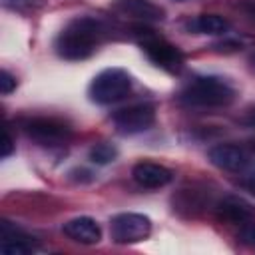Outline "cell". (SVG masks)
<instances>
[{
    "instance_id": "obj_21",
    "label": "cell",
    "mask_w": 255,
    "mask_h": 255,
    "mask_svg": "<svg viewBox=\"0 0 255 255\" xmlns=\"http://www.w3.org/2000/svg\"><path fill=\"white\" fill-rule=\"evenodd\" d=\"M251 62H253V66H255V56H253V58H251Z\"/></svg>"
},
{
    "instance_id": "obj_10",
    "label": "cell",
    "mask_w": 255,
    "mask_h": 255,
    "mask_svg": "<svg viewBox=\"0 0 255 255\" xmlns=\"http://www.w3.org/2000/svg\"><path fill=\"white\" fill-rule=\"evenodd\" d=\"M62 231L66 237H70L72 241L82 243V245H96L102 239V229H100L98 221L88 215L74 217V219L66 221Z\"/></svg>"
},
{
    "instance_id": "obj_18",
    "label": "cell",
    "mask_w": 255,
    "mask_h": 255,
    "mask_svg": "<svg viewBox=\"0 0 255 255\" xmlns=\"http://www.w3.org/2000/svg\"><path fill=\"white\" fill-rule=\"evenodd\" d=\"M4 2H6V6H10V8L24 10V8H32V6L40 4L42 0H4Z\"/></svg>"
},
{
    "instance_id": "obj_11",
    "label": "cell",
    "mask_w": 255,
    "mask_h": 255,
    "mask_svg": "<svg viewBox=\"0 0 255 255\" xmlns=\"http://www.w3.org/2000/svg\"><path fill=\"white\" fill-rule=\"evenodd\" d=\"M209 159L213 165L225 171H241L247 165V153L233 143H217L209 149Z\"/></svg>"
},
{
    "instance_id": "obj_6",
    "label": "cell",
    "mask_w": 255,
    "mask_h": 255,
    "mask_svg": "<svg viewBox=\"0 0 255 255\" xmlns=\"http://www.w3.org/2000/svg\"><path fill=\"white\" fill-rule=\"evenodd\" d=\"M155 122V110L149 104H133L122 108L114 114V124L120 133H141L149 129Z\"/></svg>"
},
{
    "instance_id": "obj_22",
    "label": "cell",
    "mask_w": 255,
    "mask_h": 255,
    "mask_svg": "<svg viewBox=\"0 0 255 255\" xmlns=\"http://www.w3.org/2000/svg\"><path fill=\"white\" fill-rule=\"evenodd\" d=\"M177 2H181V0H177Z\"/></svg>"
},
{
    "instance_id": "obj_19",
    "label": "cell",
    "mask_w": 255,
    "mask_h": 255,
    "mask_svg": "<svg viewBox=\"0 0 255 255\" xmlns=\"http://www.w3.org/2000/svg\"><path fill=\"white\" fill-rule=\"evenodd\" d=\"M12 153V137H10V131L4 129V139H2V157H8Z\"/></svg>"
},
{
    "instance_id": "obj_12",
    "label": "cell",
    "mask_w": 255,
    "mask_h": 255,
    "mask_svg": "<svg viewBox=\"0 0 255 255\" xmlns=\"http://www.w3.org/2000/svg\"><path fill=\"white\" fill-rule=\"evenodd\" d=\"M0 233H2L0 251L4 255H26V253L34 251V241H30L32 237L26 235L24 231H20L18 227L10 225L8 221H2Z\"/></svg>"
},
{
    "instance_id": "obj_5",
    "label": "cell",
    "mask_w": 255,
    "mask_h": 255,
    "mask_svg": "<svg viewBox=\"0 0 255 255\" xmlns=\"http://www.w3.org/2000/svg\"><path fill=\"white\" fill-rule=\"evenodd\" d=\"M145 56L159 68L167 70V72H177L181 68V62H183V56L181 52L169 44L165 38L161 36H155L153 32H145L139 40Z\"/></svg>"
},
{
    "instance_id": "obj_3",
    "label": "cell",
    "mask_w": 255,
    "mask_h": 255,
    "mask_svg": "<svg viewBox=\"0 0 255 255\" xmlns=\"http://www.w3.org/2000/svg\"><path fill=\"white\" fill-rule=\"evenodd\" d=\"M131 90V78L122 68L102 70L90 84V100L100 106H110L124 100Z\"/></svg>"
},
{
    "instance_id": "obj_17",
    "label": "cell",
    "mask_w": 255,
    "mask_h": 255,
    "mask_svg": "<svg viewBox=\"0 0 255 255\" xmlns=\"http://www.w3.org/2000/svg\"><path fill=\"white\" fill-rule=\"evenodd\" d=\"M241 239L247 245H255V223H249L241 229Z\"/></svg>"
},
{
    "instance_id": "obj_8",
    "label": "cell",
    "mask_w": 255,
    "mask_h": 255,
    "mask_svg": "<svg viewBox=\"0 0 255 255\" xmlns=\"http://www.w3.org/2000/svg\"><path fill=\"white\" fill-rule=\"evenodd\" d=\"M112 10L128 20L137 22H159L163 20V8L151 0H114Z\"/></svg>"
},
{
    "instance_id": "obj_13",
    "label": "cell",
    "mask_w": 255,
    "mask_h": 255,
    "mask_svg": "<svg viewBox=\"0 0 255 255\" xmlns=\"http://www.w3.org/2000/svg\"><path fill=\"white\" fill-rule=\"evenodd\" d=\"M189 30H193L195 34L217 36V34H225L229 30V22L219 14H199L197 18H193L189 22Z\"/></svg>"
},
{
    "instance_id": "obj_9",
    "label": "cell",
    "mask_w": 255,
    "mask_h": 255,
    "mask_svg": "<svg viewBox=\"0 0 255 255\" xmlns=\"http://www.w3.org/2000/svg\"><path fill=\"white\" fill-rule=\"evenodd\" d=\"M131 175L135 179L137 185L145 187V189H157L167 185L173 179L171 169H167L161 163H153V161H139L133 165Z\"/></svg>"
},
{
    "instance_id": "obj_16",
    "label": "cell",
    "mask_w": 255,
    "mask_h": 255,
    "mask_svg": "<svg viewBox=\"0 0 255 255\" xmlns=\"http://www.w3.org/2000/svg\"><path fill=\"white\" fill-rule=\"evenodd\" d=\"M12 90H16V78L8 70H2L0 72V92H2V96H8Z\"/></svg>"
},
{
    "instance_id": "obj_20",
    "label": "cell",
    "mask_w": 255,
    "mask_h": 255,
    "mask_svg": "<svg viewBox=\"0 0 255 255\" xmlns=\"http://www.w3.org/2000/svg\"><path fill=\"white\" fill-rule=\"evenodd\" d=\"M251 126H255V112L251 114Z\"/></svg>"
},
{
    "instance_id": "obj_2",
    "label": "cell",
    "mask_w": 255,
    "mask_h": 255,
    "mask_svg": "<svg viewBox=\"0 0 255 255\" xmlns=\"http://www.w3.org/2000/svg\"><path fill=\"white\" fill-rule=\"evenodd\" d=\"M233 96H235V90L229 86V82L217 76L195 78L181 92V100L197 108H221V106L231 104Z\"/></svg>"
},
{
    "instance_id": "obj_1",
    "label": "cell",
    "mask_w": 255,
    "mask_h": 255,
    "mask_svg": "<svg viewBox=\"0 0 255 255\" xmlns=\"http://www.w3.org/2000/svg\"><path fill=\"white\" fill-rule=\"evenodd\" d=\"M106 34V26L90 16L70 20L56 38V52L64 60H84L94 54Z\"/></svg>"
},
{
    "instance_id": "obj_14",
    "label": "cell",
    "mask_w": 255,
    "mask_h": 255,
    "mask_svg": "<svg viewBox=\"0 0 255 255\" xmlns=\"http://www.w3.org/2000/svg\"><path fill=\"white\" fill-rule=\"evenodd\" d=\"M221 215L225 217V219H229V221H245L247 217H249V211H247V207L241 203V201H237V199H225L223 203H221Z\"/></svg>"
},
{
    "instance_id": "obj_15",
    "label": "cell",
    "mask_w": 255,
    "mask_h": 255,
    "mask_svg": "<svg viewBox=\"0 0 255 255\" xmlns=\"http://www.w3.org/2000/svg\"><path fill=\"white\" fill-rule=\"evenodd\" d=\"M116 155H118V151H116V147L110 145V143H96V145L90 149V159H92L94 163H98V165H106V163L114 161Z\"/></svg>"
},
{
    "instance_id": "obj_4",
    "label": "cell",
    "mask_w": 255,
    "mask_h": 255,
    "mask_svg": "<svg viewBox=\"0 0 255 255\" xmlns=\"http://www.w3.org/2000/svg\"><path fill=\"white\" fill-rule=\"evenodd\" d=\"M151 231V221L141 213H118L110 221V233L116 243H137Z\"/></svg>"
},
{
    "instance_id": "obj_7",
    "label": "cell",
    "mask_w": 255,
    "mask_h": 255,
    "mask_svg": "<svg viewBox=\"0 0 255 255\" xmlns=\"http://www.w3.org/2000/svg\"><path fill=\"white\" fill-rule=\"evenodd\" d=\"M24 131L42 145H62L70 137V128L54 118H32L24 122Z\"/></svg>"
}]
</instances>
